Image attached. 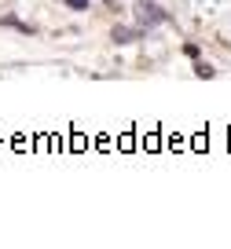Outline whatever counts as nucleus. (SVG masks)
<instances>
[{
    "instance_id": "obj_4",
    "label": "nucleus",
    "mask_w": 231,
    "mask_h": 249,
    "mask_svg": "<svg viewBox=\"0 0 231 249\" xmlns=\"http://www.w3.org/2000/svg\"><path fill=\"white\" fill-rule=\"evenodd\" d=\"M66 4H70V8H77V11H81V8H88V0H66Z\"/></svg>"
},
{
    "instance_id": "obj_2",
    "label": "nucleus",
    "mask_w": 231,
    "mask_h": 249,
    "mask_svg": "<svg viewBox=\"0 0 231 249\" xmlns=\"http://www.w3.org/2000/svg\"><path fill=\"white\" fill-rule=\"evenodd\" d=\"M110 37H114V44H132L139 33H136V30H125V26H114V33H110Z\"/></svg>"
},
{
    "instance_id": "obj_1",
    "label": "nucleus",
    "mask_w": 231,
    "mask_h": 249,
    "mask_svg": "<svg viewBox=\"0 0 231 249\" xmlns=\"http://www.w3.org/2000/svg\"><path fill=\"white\" fill-rule=\"evenodd\" d=\"M136 18H139V26H158L165 15L154 8V4H136Z\"/></svg>"
},
{
    "instance_id": "obj_3",
    "label": "nucleus",
    "mask_w": 231,
    "mask_h": 249,
    "mask_svg": "<svg viewBox=\"0 0 231 249\" xmlns=\"http://www.w3.org/2000/svg\"><path fill=\"white\" fill-rule=\"evenodd\" d=\"M194 73H198V77H213V66H206V62H198V66H194Z\"/></svg>"
}]
</instances>
